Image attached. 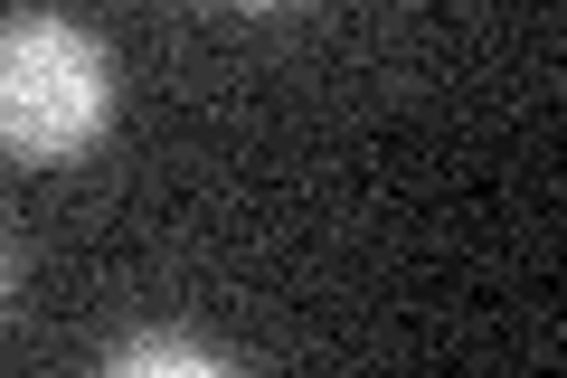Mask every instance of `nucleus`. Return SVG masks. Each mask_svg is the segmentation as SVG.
Returning <instances> with one entry per match:
<instances>
[{
	"label": "nucleus",
	"mask_w": 567,
	"mask_h": 378,
	"mask_svg": "<svg viewBox=\"0 0 567 378\" xmlns=\"http://www.w3.org/2000/svg\"><path fill=\"white\" fill-rule=\"evenodd\" d=\"M104 369L114 378H218L227 359L208 350V340H181V331H133V340H114V350H104Z\"/></svg>",
	"instance_id": "2"
},
{
	"label": "nucleus",
	"mask_w": 567,
	"mask_h": 378,
	"mask_svg": "<svg viewBox=\"0 0 567 378\" xmlns=\"http://www.w3.org/2000/svg\"><path fill=\"white\" fill-rule=\"evenodd\" d=\"M114 114V58L95 29L58 20V10H20L0 20V152L48 171L76 161Z\"/></svg>",
	"instance_id": "1"
},
{
	"label": "nucleus",
	"mask_w": 567,
	"mask_h": 378,
	"mask_svg": "<svg viewBox=\"0 0 567 378\" xmlns=\"http://www.w3.org/2000/svg\"><path fill=\"white\" fill-rule=\"evenodd\" d=\"M0 294H10V256H0Z\"/></svg>",
	"instance_id": "3"
},
{
	"label": "nucleus",
	"mask_w": 567,
	"mask_h": 378,
	"mask_svg": "<svg viewBox=\"0 0 567 378\" xmlns=\"http://www.w3.org/2000/svg\"><path fill=\"white\" fill-rule=\"evenodd\" d=\"M246 10H265V0H246Z\"/></svg>",
	"instance_id": "4"
}]
</instances>
